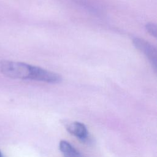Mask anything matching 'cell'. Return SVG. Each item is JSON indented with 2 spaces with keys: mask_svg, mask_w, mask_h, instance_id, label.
Instances as JSON below:
<instances>
[{
  "mask_svg": "<svg viewBox=\"0 0 157 157\" xmlns=\"http://www.w3.org/2000/svg\"><path fill=\"white\" fill-rule=\"evenodd\" d=\"M132 42L134 46L142 52L148 59L154 71L156 72L157 67V50L156 47L147 41L140 38H134Z\"/></svg>",
  "mask_w": 157,
  "mask_h": 157,
  "instance_id": "7a4b0ae2",
  "label": "cell"
},
{
  "mask_svg": "<svg viewBox=\"0 0 157 157\" xmlns=\"http://www.w3.org/2000/svg\"><path fill=\"white\" fill-rule=\"evenodd\" d=\"M0 71L5 76L15 79L31 80L50 83H57L62 77L58 74L22 62L2 60Z\"/></svg>",
  "mask_w": 157,
  "mask_h": 157,
  "instance_id": "6da1fadb",
  "label": "cell"
},
{
  "mask_svg": "<svg viewBox=\"0 0 157 157\" xmlns=\"http://www.w3.org/2000/svg\"><path fill=\"white\" fill-rule=\"evenodd\" d=\"M67 130L69 133L80 140L86 141L88 138V131L85 125L78 121H74L69 124Z\"/></svg>",
  "mask_w": 157,
  "mask_h": 157,
  "instance_id": "3957f363",
  "label": "cell"
},
{
  "mask_svg": "<svg viewBox=\"0 0 157 157\" xmlns=\"http://www.w3.org/2000/svg\"><path fill=\"white\" fill-rule=\"evenodd\" d=\"M145 28L148 33L155 37H156L157 28L156 25L153 23H148L145 25Z\"/></svg>",
  "mask_w": 157,
  "mask_h": 157,
  "instance_id": "5b68a950",
  "label": "cell"
},
{
  "mask_svg": "<svg viewBox=\"0 0 157 157\" xmlns=\"http://www.w3.org/2000/svg\"><path fill=\"white\" fill-rule=\"evenodd\" d=\"M59 148L64 157H83L81 153L66 140L60 141Z\"/></svg>",
  "mask_w": 157,
  "mask_h": 157,
  "instance_id": "277c9868",
  "label": "cell"
},
{
  "mask_svg": "<svg viewBox=\"0 0 157 157\" xmlns=\"http://www.w3.org/2000/svg\"><path fill=\"white\" fill-rule=\"evenodd\" d=\"M0 157H4V156H3V154H2V153L1 152V150H0Z\"/></svg>",
  "mask_w": 157,
  "mask_h": 157,
  "instance_id": "8992f818",
  "label": "cell"
}]
</instances>
